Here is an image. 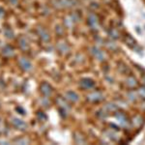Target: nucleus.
<instances>
[{
	"label": "nucleus",
	"instance_id": "nucleus-1",
	"mask_svg": "<svg viewBox=\"0 0 145 145\" xmlns=\"http://www.w3.org/2000/svg\"><path fill=\"white\" fill-rule=\"evenodd\" d=\"M12 123H13V125L15 126L17 129H18V130L24 131L25 129H26V123H25L24 121L20 120V119L13 118V119H12Z\"/></svg>",
	"mask_w": 145,
	"mask_h": 145
},
{
	"label": "nucleus",
	"instance_id": "nucleus-2",
	"mask_svg": "<svg viewBox=\"0 0 145 145\" xmlns=\"http://www.w3.org/2000/svg\"><path fill=\"white\" fill-rule=\"evenodd\" d=\"M18 62H20V67H22L24 71H29V70H31L32 65H31V63L29 62V60L26 59V58H24V57L20 58Z\"/></svg>",
	"mask_w": 145,
	"mask_h": 145
},
{
	"label": "nucleus",
	"instance_id": "nucleus-3",
	"mask_svg": "<svg viewBox=\"0 0 145 145\" xmlns=\"http://www.w3.org/2000/svg\"><path fill=\"white\" fill-rule=\"evenodd\" d=\"M41 91H42V93H43V94L45 95V96H48V95L51 94L52 88H51V86L48 83L44 82L41 85Z\"/></svg>",
	"mask_w": 145,
	"mask_h": 145
},
{
	"label": "nucleus",
	"instance_id": "nucleus-4",
	"mask_svg": "<svg viewBox=\"0 0 145 145\" xmlns=\"http://www.w3.org/2000/svg\"><path fill=\"white\" fill-rule=\"evenodd\" d=\"M80 85H81V87L85 88V89H90V88H92L93 86H94V82H93V80H91L89 78H84L81 80Z\"/></svg>",
	"mask_w": 145,
	"mask_h": 145
},
{
	"label": "nucleus",
	"instance_id": "nucleus-5",
	"mask_svg": "<svg viewBox=\"0 0 145 145\" xmlns=\"http://www.w3.org/2000/svg\"><path fill=\"white\" fill-rule=\"evenodd\" d=\"M38 33L43 41L48 42V40H50V35H48V32H46L45 29H43V28H38Z\"/></svg>",
	"mask_w": 145,
	"mask_h": 145
},
{
	"label": "nucleus",
	"instance_id": "nucleus-6",
	"mask_svg": "<svg viewBox=\"0 0 145 145\" xmlns=\"http://www.w3.org/2000/svg\"><path fill=\"white\" fill-rule=\"evenodd\" d=\"M20 48H22V50H26L29 48V44H28V41L26 40V38H24V37L20 38Z\"/></svg>",
	"mask_w": 145,
	"mask_h": 145
},
{
	"label": "nucleus",
	"instance_id": "nucleus-7",
	"mask_svg": "<svg viewBox=\"0 0 145 145\" xmlns=\"http://www.w3.org/2000/svg\"><path fill=\"white\" fill-rule=\"evenodd\" d=\"M92 53L94 54L96 57L98 58V59H100V60H104V58H105V55H104V53L102 52L100 50H98V48H92Z\"/></svg>",
	"mask_w": 145,
	"mask_h": 145
},
{
	"label": "nucleus",
	"instance_id": "nucleus-8",
	"mask_svg": "<svg viewBox=\"0 0 145 145\" xmlns=\"http://www.w3.org/2000/svg\"><path fill=\"white\" fill-rule=\"evenodd\" d=\"M14 50L12 48V46H6L5 48H3V54L6 56H13L14 55Z\"/></svg>",
	"mask_w": 145,
	"mask_h": 145
},
{
	"label": "nucleus",
	"instance_id": "nucleus-9",
	"mask_svg": "<svg viewBox=\"0 0 145 145\" xmlns=\"http://www.w3.org/2000/svg\"><path fill=\"white\" fill-rule=\"evenodd\" d=\"M66 96H67L68 99L71 100V101H72V102H76V101L78 100V95H76L74 92H72V91H70V92H68L67 94H66Z\"/></svg>",
	"mask_w": 145,
	"mask_h": 145
},
{
	"label": "nucleus",
	"instance_id": "nucleus-10",
	"mask_svg": "<svg viewBox=\"0 0 145 145\" xmlns=\"http://www.w3.org/2000/svg\"><path fill=\"white\" fill-rule=\"evenodd\" d=\"M116 117H117L118 121L121 124H122L123 126H125L126 124H127V119H126V117H125V115H124V114H122V113L116 114Z\"/></svg>",
	"mask_w": 145,
	"mask_h": 145
},
{
	"label": "nucleus",
	"instance_id": "nucleus-11",
	"mask_svg": "<svg viewBox=\"0 0 145 145\" xmlns=\"http://www.w3.org/2000/svg\"><path fill=\"white\" fill-rule=\"evenodd\" d=\"M101 97V94L99 92H95V93H93V94H91L89 96V99L91 101H100V100H102V98H100Z\"/></svg>",
	"mask_w": 145,
	"mask_h": 145
},
{
	"label": "nucleus",
	"instance_id": "nucleus-12",
	"mask_svg": "<svg viewBox=\"0 0 145 145\" xmlns=\"http://www.w3.org/2000/svg\"><path fill=\"white\" fill-rule=\"evenodd\" d=\"M89 24L93 27L97 25V18L94 15H91L89 17Z\"/></svg>",
	"mask_w": 145,
	"mask_h": 145
},
{
	"label": "nucleus",
	"instance_id": "nucleus-13",
	"mask_svg": "<svg viewBox=\"0 0 145 145\" xmlns=\"http://www.w3.org/2000/svg\"><path fill=\"white\" fill-rule=\"evenodd\" d=\"M5 36L9 39L14 38V32L12 31L10 28H7V29H5Z\"/></svg>",
	"mask_w": 145,
	"mask_h": 145
},
{
	"label": "nucleus",
	"instance_id": "nucleus-14",
	"mask_svg": "<svg viewBox=\"0 0 145 145\" xmlns=\"http://www.w3.org/2000/svg\"><path fill=\"white\" fill-rule=\"evenodd\" d=\"M138 92H139V94L141 95V96H143V97H145V89H144V88H140Z\"/></svg>",
	"mask_w": 145,
	"mask_h": 145
},
{
	"label": "nucleus",
	"instance_id": "nucleus-15",
	"mask_svg": "<svg viewBox=\"0 0 145 145\" xmlns=\"http://www.w3.org/2000/svg\"><path fill=\"white\" fill-rule=\"evenodd\" d=\"M9 1H10V3L12 5H16V4L18 3V0H9Z\"/></svg>",
	"mask_w": 145,
	"mask_h": 145
}]
</instances>
